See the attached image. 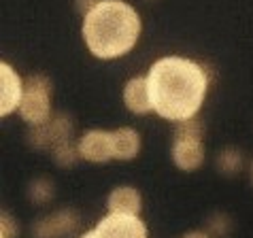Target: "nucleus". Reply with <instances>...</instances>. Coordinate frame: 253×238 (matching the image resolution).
<instances>
[{
	"mask_svg": "<svg viewBox=\"0 0 253 238\" xmlns=\"http://www.w3.org/2000/svg\"><path fill=\"white\" fill-rule=\"evenodd\" d=\"M98 2H100V0H75V6H77V11H79L81 15H85V13L92 11Z\"/></svg>",
	"mask_w": 253,
	"mask_h": 238,
	"instance_id": "nucleus-17",
	"label": "nucleus"
},
{
	"mask_svg": "<svg viewBox=\"0 0 253 238\" xmlns=\"http://www.w3.org/2000/svg\"><path fill=\"white\" fill-rule=\"evenodd\" d=\"M77 151L83 162L107 164L113 159V145H111V130H87L81 138H77Z\"/></svg>",
	"mask_w": 253,
	"mask_h": 238,
	"instance_id": "nucleus-8",
	"label": "nucleus"
},
{
	"mask_svg": "<svg viewBox=\"0 0 253 238\" xmlns=\"http://www.w3.org/2000/svg\"><path fill=\"white\" fill-rule=\"evenodd\" d=\"M55 196V187L49 179L41 177V179H34L30 187H28V198H30L34 204H49Z\"/></svg>",
	"mask_w": 253,
	"mask_h": 238,
	"instance_id": "nucleus-14",
	"label": "nucleus"
},
{
	"mask_svg": "<svg viewBox=\"0 0 253 238\" xmlns=\"http://www.w3.org/2000/svg\"><path fill=\"white\" fill-rule=\"evenodd\" d=\"M143 19L134 4L126 0H100L83 15L81 39L96 60L113 62L128 55L138 45Z\"/></svg>",
	"mask_w": 253,
	"mask_h": 238,
	"instance_id": "nucleus-2",
	"label": "nucleus"
},
{
	"mask_svg": "<svg viewBox=\"0 0 253 238\" xmlns=\"http://www.w3.org/2000/svg\"><path fill=\"white\" fill-rule=\"evenodd\" d=\"M215 164H217V170H219L221 174L232 177V174L241 172V168L245 164V156H243V151L236 149V147H226V149L219 151Z\"/></svg>",
	"mask_w": 253,
	"mask_h": 238,
	"instance_id": "nucleus-13",
	"label": "nucleus"
},
{
	"mask_svg": "<svg viewBox=\"0 0 253 238\" xmlns=\"http://www.w3.org/2000/svg\"><path fill=\"white\" fill-rule=\"evenodd\" d=\"M181 238H213V236L205 232V230H192V232H185Z\"/></svg>",
	"mask_w": 253,
	"mask_h": 238,
	"instance_id": "nucleus-18",
	"label": "nucleus"
},
{
	"mask_svg": "<svg viewBox=\"0 0 253 238\" xmlns=\"http://www.w3.org/2000/svg\"><path fill=\"white\" fill-rule=\"evenodd\" d=\"M79 228V217L75 211L62 208L51 215L39 219L32 226V236L34 238H66Z\"/></svg>",
	"mask_w": 253,
	"mask_h": 238,
	"instance_id": "nucleus-9",
	"label": "nucleus"
},
{
	"mask_svg": "<svg viewBox=\"0 0 253 238\" xmlns=\"http://www.w3.org/2000/svg\"><path fill=\"white\" fill-rule=\"evenodd\" d=\"M107 211L115 215H134L140 217L143 211V196L134 185H117L107 196Z\"/></svg>",
	"mask_w": 253,
	"mask_h": 238,
	"instance_id": "nucleus-11",
	"label": "nucleus"
},
{
	"mask_svg": "<svg viewBox=\"0 0 253 238\" xmlns=\"http://www.w3.org/2000/svg\"><path fill=\"white\" fill-rule=\"evenodd\" d=\"M26 79L15 71L9 62H0V117H9L19 111V102L24 96Z\"/></svg>",
	"mask_w": 253,
	"mask_h": 238,
	"instance_id": "nucleus-7",
	"label": "nucleus"
},
{
	"mask_svg": "<svg viewBox=\"0 0 253 238\" xmlns=\"http://www.w3.org/2000/svg\"><path fill=\"white\" fill-rule=\"evenodd\" d=\"M94 238H149L145 221L134 215L107 213L92 228Z\"/></svg>",
	"mask_w": 253,
	"mask_h": 238,
	"instance_id": "nucleus-6",
	"label": "nucleus"
},
{
	"mask_svg": "<svg viewBox=\"0 0 253 238\" xmlns=\"http://www.w3.org/2000/svg\"><path fill=\"white\" fill-rule=\"evenodd\" d=\"M153 113L174 125L198 117L209 96V68L187 55H162L147 71Z\"/></svg>",
	"mask_w": 253,
	"mask_h": 238,
	"instance_id": "nucleus-1",
	"label": "nucleus"
},
{
	"mask_svg": "<svg viewBox=\"0 0 253 238\" xmlns=\"http://www.w3.org/2000/svg\"><path fill=\"white\" fill-rule=\"evenodd\" d=\"M202 136H205V123L200 121V117L177 123L170 147V159L181 172H196L205 166L207 145Z\"/></svg>",
	"mask_w": 253,
	"mask_h": 238,
	"instance_id": "nucleus-3",
	"label": "nucleus"
},
{
	"mask_svg": "<svg viewBox=\"0 0 253 238\" xmlns=\"http://www.w3.org/2000/svg\"><path fill=\"white\" fill-rule=\"evenodd\" d=\"M111 145H113V159H117V162H132L143 149L138 130L130 128V125L111 130Z\"/></svg>",
	"mask_w": 253,
	"mask_h": 238,
	"instance_id": "nucleus-12",
	"label": "nucleus"
},
{
	"mask_svg": "<svg viewBox=\"0 0 253 238\" xmlns=\"http://www.w3.org/2000/svg\"><path fill=\"white\" fill-rule=\"evenodd\" d=\"M51 81L45 75H30L24 85V96L19 102V117L28 128L47 123L53 117L51 109Z\"/></svg>",
	"mask_w": 253,
	"mask_h": 238,
	"instance_id": "nucleus-4",
	"label": "nucleus"
},
{
	"mask_svg": "<svg viewBox=\"0 0 253 238\" xmlns=\"http://www.w3.org/2000/svg\"><path fill=\"white\" fill-rule=\"evenodd\" d=\"M249 179H251V183H253V159H251V166H249Z\"/></svg>",
	"mask_w": 253,
	"mask_h": 238,
	"instance_id": "nucleus-20",
	"label": "nucleus"
},
{
	"mask_svg": "<svg viewBox=\"0 0 253 238\" xmlns=\"http://www.w3.org/2000/svg\"><path fill=\"white\" fill-rule=\"evenodd\" d=\"M79 238H94V234H92V230H87V232H83Z\"/></svg>",
	"mask_w": 253,
	"mask_h": 238,
	"instance_id": "nucleus-19",
	"label": "nucleus"
},
{
	"mask_svg": "<svg viewBox=\"0 0 253 238\" xmlns=\"http://www.w3.org/2000/svg\"><path fill=\"white\" fill-rule=\"evenodd\" d=\"M124 107L130 111L132 115L143 117L153 113V104H151V94H149V83H147V75H136L130 77L124 83V92H122Z\"/></svg>",
	"mask_w": 253,
	"mask_h": 238,
	"instance_id": "nucleus-10",
	"label": "nucleus"
},
{
	"mask_svg": "<svg viewBox=\"0 0 253 238\" xmlns=\"http://www.w3.org/2000/svg\"><path fill=\"white\" fill-rule=\"evenodd\" d=\"M19 236V223L15 217L9 213L0 215V238H17Z\"/></svg>",
	"mask_w": 253,
	"mask_h": 238,
	"instance_id": "nucleus-15",
	"label": "nucleus"
},
{
	"mask_svg": "<svg viewBox=\"0 0 253 238\" xmlns=\"http://www.w3.org/2000/svg\"><path fill=\"white\" fill-rule=\"evenodd\" d=\"M73 119L64 113H55L47 123L37 125V128H30L28 132V143H30L34 149H58L60 145L70 143L73 141Z\"/></svg>",
	"mask_w": 253,
	"mask_h": 238,
	"instance_id": "nucleus-5",
	"label": "nucleus"
},
{
	"mask_svg": "<svg viewBox=\"0 0 253 238\" xmlns=\"http://www.w3.org/2000/svg\"><path fill=\"white\" fill-rule=\"evenodd\" d=\"M228 226H230V223H228V217L217 215L215 219L209 223V230H207V232H209L211 236H223V234H226V230H228Z\"/></svg>",
	"mask_w": 253,
	"mask_h": 238,
	"instance_id": "nucleus-16",
	"label": "nucleus"
}]
</instances>
